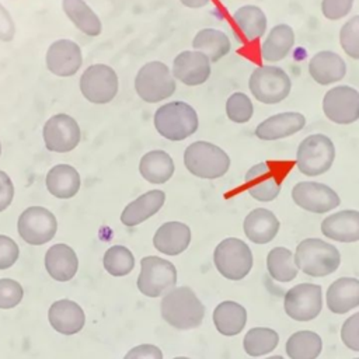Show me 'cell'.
Returning a JSON list of instances; mask_svg holds the SVG:
<instances>
[{
  "instance_id": "1",
  "label": "cell",
  "mask_w": 359,
  "mask_h": 359,
  "mask_svg": "<svg viewBox=\"0 0 359 359\" xmlns=\"http://www.w3.org/2000/svg\"><path fill=\"white\" fill-rule=\"evenodd\" d=\"M161 317L177 330H191L202 324L205 306L188 286L174 287L160 303Z\"/></svg>"
},
{
  "instance_id": "2",
  "label": "cell",
  "mask_w": 359,
  "mask_h": 359,
  "mask_svg": "<svg viewBox=\"0 0 359 359\" xmlns=\"http://www.w3.org/2000/svg\"><path fill=\"white\" fill-rule=\"evenodd\" d=\"M294 261L303 273L323 278L338 269L341 255L337 247L321 238H306L297 244Z\"/></svg>"
},
{
  "instance_id": "3",
  "label": "cell",
  "mask_w": 359,
  "mask_h": 359,
  "mask_svg": "<svg viewBox=\"0 0 359 359\" xmlns=\"http://www.w3.org/2000/svg\"><path fill=\"white\" fill-rule=\"evenodd\" d=\"M157 132L172 142L184 140L198 129L196 111L187 102L172 101L161 105L154 114Z\"/></svg>"
},
{
  "instance_id": "4",
  "label": "cell",
  "mask_w": 359,
  "mask_h": 359,
  "mask_svg": "<svg viewBox=\"0 0 359 359\" xmlns=\"http://www.w3.org/2000/svg\"><path fill=\"white\" fill-rule=\"evenodd\" d=\"M184 164L195 177L215 180L227 172L230 158L223 149L213 143L195 142L185 149Z\"/></svg>"
},
{
  "instance_id": "5",
  "label": "cell",
  "mask_w": 359,
  "mask_h": 359,
  "mask_svg": "<svg viewBox=\"0 0 359 359\" xmlns=\"http://www.w3.org/2000/svg\"><path fill=\"white\" fill-rule=\"evenodd\" d=\"M335 158L332 140L321 133L304 137L296 153V164L300 172L309 177L321 175L328 171Z\"/></svg>"
},
{
  "instance_id": "6",
  "label": "cell",
  "mask_w": 359,
  "mask_h": 359,
  "mask_svg": "<svg viewBox=\"0 0 359 359\" xmlns=\"http://www.w3.org/2000/svg\"><path fill=\"white\" fill-rule=\"evenodd\" d=\"M213 262L222 276L230 280H240L252 268V254L243 240L229 237L222 240L215 248Z\"/></svg>"
},
{
  "instance_id": "7",
  "label": "cell",
  "mask_w": 359,
  "mask_h": 359,
  "mask_svg": "<svg viewBox=\"0 0 359 359\" xmlns=\"http://www.w3.org/2000/svg\"><path fill=\"white\" fill-rule=\"evenodd\" d=\"M136 285L144 296H164L177 285V269L168 259L156 255L144 257L140 261V273Z\"/></svg>"
},
{
  "instance_id": "8",
  "label": "cell",
  "mask_w": 359,
  "mask_h": 359,
  "mask_svg": "<svg viewBox=\"0 0 359 359\" xmlns=\"http://www.w3.org/2000/svg\"><path fill=\"white\" fill-rule=\"evenodd\" d=\"M135 90L146 102H158L175 91V80L163 62H149L140 67L135 79Z\"/></svg>"
},
{
  "instance_id": "9",
  "label": "cell",
  "mask_w": 359,
  "mask_h": 359,
  "mask_svg": "<svg viewBox=\"0 0 359 359\" xmlns=\"http://www.w3.org/2000/svg\"><path fill=\"white\" fill-rule=\"evenodd\" d=\"M250 91L264 104H278L283 101L292 88L287 73L278 66H258L250 76Z\"/></svg>"
},
{
  "instance_id": "10",
  "label": "cell",
  "mask_w": 359,
  "mask_h": 359,
  "mask_svg": "<svg viewBox=\"0 0 359 359\" xmlns=\"http://www.w3.org/2000/svg\"><path fill=\"white\" fill-rule=\"evenodd\" d=\"M20 237L31 245H42L50 241L57 230L56 217L42 206L27 208L17 223Z\"/></svg>"
},
{
  "instance_id": "11",
  "label": "cell",
  "mask_w": 359,
  "mask_h": 359,
  "mask_svg": "<svg viewBox=\"0 0 359 359\" xmlns=\"http://www.w3.org/2000/svg\"><path fill=\"white\" fill-rule=\"evenodd\" d=\"M286 314L296 321L314 320L323 307V290L316 283H299L285 293Z\"/></svg>"
},
{
  "instance_id": "12",
  "label": "cell",
  "mask_w": 359,
  "mask_h": 359,
  "mask_svg": "<svg viewBox=\"0 0 359 359\" xmlns=\"http://www.w3.org/2000/svg\"><path fill=\"white\" fill-rule=\"evenodd\" d=\"M80 90L90 102L107 104L118 93L116 73L107 65H91L81 74Z\"/></svg>"
},
{
  "instance_id": "13",
  "label": "cell",
  "mask_w": 359,
  "mask_h": 359,
  "mask_svg": "<svg viewBox=\"0 0 359 359\" xmlns=\"http://www.w3.org/2000/svg\"><path fill=\"white\" fill-rule=\"evenodd\" d=\"M324 115L334 123L348 125L359 119V91L349 86H337L323 98Z\"/></svg>"
},
{
  "instance_id": "14",
  "label": "cell",
  "mask_w": 359,
  "mask_h": 359,
  "mask_svg": "<svg viewBox=\"0 0 359 359\" xmlns=\"http://www.w3.org/2000/svg\"><path fill=\"white\" fill-rule=\"evenodd\" d=\"M293 202L311 213H325L335 209L339 203V195L325 184L314 181L297 182L292 189Z\"/></svg>"
},
{
  "instance_id": "15",
  "label": "cell",
  "mask_w": 359,
  "mask_h": 359,
  "mask_svg": "<svg viewBox=\"0 0 359 359\" xmlns=\"http://www.w3.org/2000/svg\"><path fill=\"white\" fill-rule=\"evenodd\" d=\"M42 135L46 149L56 153L72 151L80 142V128L77 122L66 114L50 116L43 126Z\"/></svg>"
},
{
  "instance_id": "16",
  "label": "cell",
  "mask_w": 359,
  "mask_h": 359,
  "mask_svg": "<svg viewBox=\"0 0 359 359\" xmlns=\"http://www.w3.org/2000/svg\"><path fill=\"white\" fill-rule=\"evenodd\" d=\"M244 180L250 195L259 202H271L280 192L282 178H279L273 164L269 161H261L252 165L245 172Z\"/></svg>"
},
{
  "instance_id": "17",
  "label": "cell",
  "mask_w": 359,
  "mask_h": 359,
  "mask_svg": "<svg viewBox=\"0 0 359 359\" xmlns=\"http://www.w3.org/2000/svg\"><path fill=\"white\" fill-rule=\"evenodd\" d=\"M172 74L187 86H199L210 76V60L198 50H184L174 59Z\"/></svg>"
},
{
  "instance_id": "18",
  "label": "cell",
  "mask_w": 359,
  "mask_h": 359,
  "mask_svg": "<svg viewBox=\"0 0 359 359\" xmlns=\"http://www.w3.org/2000/svg\"><path fill=\"white\" fill-rule=\"evenodd\" d=\"M48 69L60 77L73 76L81 66V50L79 45L70 39H59L53 42L46 52Z\"/></svg>"
},
{
  "instance_id": "19",
  "label": "cell",
  "mask_w": 359,
  "mask_h": 359,
  "mask_svg": "<svg viewBox=\"0 0 359 359\" xmlns=\"http://www.w3.org/2000/svg\"><path fill=\"white\" fill-rule=\"evenodd\" d=\"M49 324L55 331L63 335H74L84 327L86 316L83 309L73 300L62 299L49 307Z\"/></svg>"
},
{
  "instance_id": "20",
  "label": "cell",
  "mask_w": 359,
  "mask_h": 359,
  "mask_svg": "<svg viewBox=\"0 0 359 359\" xmlns=\"http://www.w3.org/2000/svg\"><path fill=\"white\" fill-rule=\"evenodd\" d=\"M306 125V118L300 112H280L262 121L255 136L261 140H278L300 132Z\"/></svg>"
},
{
  "instance_id": "21",
  "label": "cell",
  "mask_w": 359,
  "mask_h": 359,
  "mask_svg": "<svg viewBox=\"0 0 359 359\" xmlns=\"http://www.w3.org/2000/svg\"><path fill=\"white\" fill-rule=\"evenodd\" d=\"M321 231L339 243L359 241V212L348 209L327 216L321 222Z\"/></svg>"
},
{
  "instance_id": "22",
  "label": "cell",
  "mask_w": 359,
  "mask_h": 359,
  "mask_svg": "<svg viewBox=\"0 0 359 359\" xmlns=\"http://www.w3.org/2000/svg\"><path fill=\"white\" fill-rule=\"evenodd\" d=\"M309 73L311 79L321 86L332 84L345 77L346 63L338 53L321 50L310 59Z\"/></svg>"
},
{
  "instance_id": "23",
  "label": "cell",
  "mask_w": 359,
  "mask_h": 359,
  "mask_svg": "<svg viewBox=\"0 0 359 359\" xmlns=\"http://www.w3.org/2000/svg\"><path fill=\"white\" fill-rule=\"evenodd\" d=\"M191 243V229L181 222H167L161 224L153 237L157 251L165 255L184 252Z\"/></svg>"
},
{
  "instance_id": "24",
  "label": "cell",
  "mask_w": 359,
  "mask_h": 359,
  "mask_svg": "<svg viewBox=\"0 0 359 359\" xmlns=\"http://www.w3.org/2000/svg\"><path fill=\"white\" fill-rule=\"evenodd\" d=\"M327 307L335 314H345L359 306V279L339 278L327 289Z\"/></svg>"
},
{
  "instance_id": "25",
  "label": "cell",
  "mask_w": 359,
  "mask_h": 359,
  "mask_svg": "<svg viewBox=\"0 0 359 359\" xmlns=\"http://www.w3.org/2000/svg\"><path fill=\"white\" fill-rule=\"evenodd\" d=\"M46 272L59 282L70 280L79 269V258L67 244H55L45 254Z\"/></svg>"
},
{
  "instance_id": "26",
  "label": "cell",
  "mask_w": 359,
  "mask_h": 359,
  "mask_svg": "<svg viewBox=\"0 0 359 359\" xmlns=\"http://www.w3.org/2000/svg\"><path fill=\"white\" fill-rule=\"evenodd\" d=\"M278 217L268 209L258 208L251 210L243 223L247 238L255 244H266L275 238L279 231Z\"/></svg>"
},
{
  "instance_id": "27",
  "label": "cell",
  "mask_w": 359,
  "mask_h": 359,
  "mask_svg": "<svg viewBox=\"0 0 359 359\" xmlns=\"http://www.w3.org/2000/svg\"><path fill=\"white\" fill-rule=\"evenodd\" d=\"M164 201H165V194L163 191L160 189L147 191L146 194L140 195L139 198L132 201L129 205H126V208L121 213V222L128 227L137 226L144 220H147L149 217H151L153 215H156L164 205Z\"/></svg>"
},
{
  "instance_id": "28",
  "label": "cell",
  "mask_w": 359,
  "mask_h": 359,
  "mask_svg": "<svg viewBox=\"0 0 359 359\" xmlns=\"http://www.w3.org/2000/svg\"><path fill=\"white\" fill-rule=\"evenodd\" d=\"M216 330L224 337L240 334L247 324V310L233 300L222 302L216 306L212 314Z\"/></svg>"
},
{
  "instance_id": "29",
  "label": "cell",
  "mask_w": 359,
  "mask_h": 359,
  "mask_svg": "<svg viewBox=\"0 0 359 359\" xmlns=\"http://www.w3.org/2000/svg\"><path fill=\"white\" fill-rule=\"evenodd\" d=\"M45 182L48 191L59 199L73 198L80 189V175L74 167L67 164L52 167L46 174Z\"/></svg>"
},
{
  "instance_id": "30",
  "label": "cell",
  "mask_w": 359,
  "mask_h": 359,
  "mask_svg": "<svg viewBox=\"0 0 359 359\" xmlns=\"http://www.w3.org/2000/svg\"><path fill=\"white\" fill-rule=\"evenodd\" d=\"M294 45V32L287 24L275 25L261 46L265 62H279L286 57Z\"/></svg>"
},
{
  "instance_id": "31",
  "label": "cell",
  "mask_w": 359,
  "mask_h": 359,
  "mask_svg": "<svg viewBox=\"0 0 359 359\" xmlns=\"http://www.w3.org/2000/svg\"><path fill=\"white\" fill-rule=\"evenodd\" d=\"M142 177L151 184H164L174 174V161L171 156L163 150L147 151L139 164Z\"/></svg>"
},
{
  "instance_id": "32",
  "label": "cell",
  "mask_w": 359,
  "mask_h": 359,
  "mask_svg": "<svg viewBox=\"0 0 359 359\" xmlns=\"http://www.w3.org/2000/svg\"><path fill=\"white\" fill-rule=\"evenodd\" d=\"M233 18L240 35L247 42L261 38L266 29V17L257 6L247 4L240 7L233 14Z\"/></svg>"
},
{
  "instance_id": "33",
  "label": "cell",
  "mask_w": 359,
  "mask_h": 359,
  "mask_svg": "<svg viewBox=\"0 0 359 359\" xmlns=\"http://www.w3.org/2000/svg\"><path fill=\"white\" fill-rule=\"evenodd\" d=\"M192 46L203 53L210 62H217L219 59H222L223 56H226L230 52V39L229 36L215 28H205L201 29L194 41H192Z\"/></svg>"
},
{
  "instance_id": "34",
  "label": "cell",
  "mask_w": 359,
  "mask_h": 359,
  "mask_svg": "<svg viewBox=\"0 0 359 359\" xmlns=\"http://www.w3.org/2000/svg\"><path fill=\"white\" fill-rule=\"evenodd\" d=\"M63 11L83 34L88 36L101 34L102 25L100 18L83 0H63Z\"/></svg>"
},
{
  "instance_id": "35",
  "label": "cell",
  "mask_w": 359,
  "mask_h": 359,
  "mask_svg": "<svg viewBox=\"0 0 359 359\" xmlns=\"http://www.w3.org/2000/svg\"><path fill=\"white\" fill-rule=\"evenodd\" d=\"M285 349L290 359H317L323 349V341L314 331H297L287 338Z\"/></svg>"
},
{
  "instance_id": "36",
  "label": "cell",
  "mask_w": 359,
  "mask_h": 359,
  "mask_svg": "<svg viewBox=\"0 0 359 359\" xmlns=\"http://www.w3.org/2000/svg\"><path fill=\"white\" fill-rule=\"evenodd\" d=\"M268 273L278 282H290L297 275L294 254L285 247H275L266 255Z\"/></svg>"
},
{
  "instance_id": "37",
  "label": "cell",
  "mask_w": 359,
  "mask_h": 359,
  "mask_svg": "<svg viewBox=\"0 0 359 359\" xmlns=\"http://www.w3.org/2000/svg\"><path fill=\"white\" fill-rule=\"evenodd\" d=\"M279 342V335L275 330L266 327H255L247 331L243 348L250 356H262L272 352Z\"/></svg>"
},
{
  "instance_id": "38",
  "label": "cell",
  "mask_w": 359,
  "mask_h": 359,
  "mask_svg": "<svg viewBox=\"0 0 359 359\" xmlns=\"http://www.w3.org/2000/svg\"><path fill=\"white\" fill-rule=\"evenodd\" d=\"M104 269L112 276H125L135 268V257L123 245H112L104 254Z\"/></svg>"
},
{
  "instance_id": "39",
  "label": "cell",
  "mask_w": 359,
  "mask_h": 359,
  "mask_svg": "<svg viewBox=\"0 0 359 359\" xmlns=\"http://www.w3.org/2000/svg\"><path fill=\"white\" fill-rule=\"evenodd\" d=\"M252 112V102L244 93H233L226 101L227 118L236 123H244L250 121Z\"/></svg>"
},
{
  "instance_id": "40",
  "label": "cell",
  "mask_w": 359,
  "mask_h": 359,
  "mask_svg": "<svg viewBox=\"0 0 359 359\" xmlns=\"http://www.w3.org/2000/svg\"><path fill=\"white\" fill-rule=\"evenodd\" d=\"M339 42L344 52L359 60V15L349 18L339 31Z\"/></svg>"
},
{
  "instance_id": "41",
  "label": "cell",
  "mask_w": 359,
  "mask_h": 359,
  "mask_svg": "<svg viewBox=\"0 0 359 359\" xmlns=\"http://www.w3.org/2000/svg\"><path fill=\"white\" fill-rule=\"evenodd\" d=\"M24 296L22 286L13 279H0V309L15 307Z\"/></svg>"
},
{
  "instance_id": "42",
  "label": "cell",
  "mask_w": 359,
  "mask_h": 359,
  "mask_svg": "<svg viewBox=\"0 0 359 359\" xmlns=\"http://www.w3.org/2000/svg\"><path fill=\"white\" fill-rule=\"evenodd\" d=\"M341 339L346 348L359 352V311L344 321L341 327Z\"/></svg>"
},
{
  "instance_id": "43",
  "label": "cell",
  "mask_w": 359,
  "mask_h": 359,
  "mask_svg": "<svg viewBox=\"0 0 359 359\" xmlns=\"http://www.w3.org/2000/svg\"><path fill=\"white\" fill-rule=\"evenodd\" d=\"M353 0H323L321 1V11L325 18L328 20H339L348 15L352 10Z\"/></svg>"
},
{
  "instance_id": "44",
  "label": "cell",
  "mask_w": 359,
  "mask_h": 359,
  "mask_svg": "<svg viewBox=\"0 0 359 359\" xmlns=\"http://www.w3.org/2000/svg\"><path fill=\"white\" fill-rule=\"evenodd\" d=\"M20 255V250L17 243L7 237L0 234V271L8 269L13 266Z\"/></svg>"
},
{
  "instance_id": "45",
  "label": "cell",
  "mask_w": 359,
  "mask_h": 359,
  "mask_svg": "<svg viewBox=\"0 0 359 359\" xmlns=\"http://www.w3.org/2000/svg\"><path fill=\"white\" fill-rule=\"evenodd\" d=\"M123 359H163V352L156 345L142 344L132 348Z\"/></svg>"
},
{
  "instance_id": "46",
  "label": "cell",
  "mask_w": 359,
  "mask_h": 359,
  "mask_svg": "<svg viewBox=\"0 0 359 359\" xmlns=\"http://www.w3.org/2000/svg\"><path fill=\"white\" fill-rule=\"evenodd\" d=\"M14 198V185L10 177L0 170V212L7 209Z\"/></svg>"
},
{
  "instance_id": "47",
  "label": "cell",
  "mask_w": 359,
  "mask_h": 359,
  "mask_svg": "<svg viewBox=\"0 0 359 359\" xmlns=\"http://www.w3.org/2000/svg\"><path fill=\"white\" fill-rule=\"evenodd\" d=\"M15 27L10 13L0 4V39L8 42L14 38Z\"/></svg>"
},
{
  "instance_id": "48",
  "label": "cell",
  "mask_w": 359,
  "mask_h": 359,
  "mask_svg": "<svg viewBox=\"0 0 359 359\" xmlns=\"http://www.w3.org/2000/svg\"><path fill=\"white\" fill-rule=\"evenodd\" d=\"M180 1L189 8H201L209 3V0H180Z\"/></svg>"
},
{
  "instance_id": "49",
  "label": "cell",
  "mask_w": 359,
  "mask_h": 359,
  "mask_svg": "<svg viewBox=\"0 0 359 359\" xmlns=\"http://www.w3.org/2000/svg\"><path fill=\"white\" fill-rule=\"evenodd\" d=\"M266 359H283L280 355H275V356H269V358H266Z\"/></svg>"
},
{
  "instance_id": "50",
  "label": "cell",
  "mask_w": 359,
  "mask_h": 359,
  "mask_svg": "<svg viewBox=\"0 0 359 359\" xmlns=\"http://www.w3.org/2000/svg\"><path fill=\"white\" fill-rule=\"evenodd\" d=\"M174 359H189V358H185V356H177V358H174Z\"/></svg>"
},
{
  "instance_id": "51",
  "label": "cell",
  "mask_w": 359,
  "mask_h": 359,
  "mask_svg": "<svg viewBox=\"0 0 359 359\" xmlns=\"http://www.w3.org/2000/svg\"><path fill=\"white\" fill-rule=\"evenodd\" d=\"M0 154H1V146H0Z\"/></svg>"
},
{
  "instance_id": "52",
  "label": "cell",
  "mask_w": 359,
  "mask_h": 359,
  "mask_svg": "<svg viewBox=\"0 0 359 359\" xmlns=\"http://www.w3.org/2000/svg\"><path fill=\"white\" fill-rule=\"evenodd\" d=\"M353 359H359V358H353Z\"/></svg>"
}]
</instances>
